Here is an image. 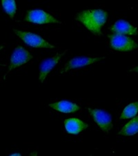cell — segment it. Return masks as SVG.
<instances>
[{
	"mask_svg": "<svg viewBox=\"0 0 138 156\" xmlns=\"http://www.w3.org/2000/svg\"><path fill=\"white\" fill-rule=\"evenodd\" d=\"M4 48V46H0V50H2V49Z\"/></svg>",
	"mask_w": 138,
	"mask_h": 156,
	"instance_id": "obj_17",
	"label": "cell"
},
{
	"mask_svg": "<svg viewBox=\"0 0 138 156\" xmlns=\"http://www.w3.org/2000/svg\"><path fill=\"white\" fill-rule=\"evenodd\" d=\"M138 113V101L135 102H133L127 105L126 107L124 108L123 111L120 115L121 119H130L137 115Z\"/></svg>",
	"mask_w": 138,
	"mask_h": 156,
	"instance_id": "obj_13",
	"label": "cell"
},
{
	"mask_svg": "<svg viewBox=\"0 0 138 156\" xmlns=\"http://www.w3.org/2000/svg\"><path fill=\"white\" fill-rule=\"evenodd\" d=\"M105 57H97V58H88V57H77L71 59V60L66 63L62 71V73H66L69 70L75 69L78 68H82V67L89 66L96 62H98L102 59H105Z\"/></svg>",
	"mask_w": 138,
	"mask_h": 156,
	"instance_id": "obj_7",
	"label": "cell"
},
{
	"mask_svg": "<svg viewBox=\"0 0 138 156\" xmlns=\"http://www.w3.org/2000/svg\"><path fill=\"white\" fill-rule=\"evenodd\" d=\"M48 106L54 110L64 113H72L81 110V108L76 104L66 100H62L50 104Z\"/></svg>",
	"mask_w": 138,
	"mask_h": 156,
	"instance_id": "obj_11",
	"label": "cell"
},
{
	"mask_svg": "<svg viewBox=\"0 0 138 156\" xmlns=\"http://www.w3.org/2000/svg\"><path fill=\"white\" fill-rule=\"evenodd\" d=\"M64 127L67 133L72 135H77L88 126V124L78 118H69L65 119Z\"/></svg>",
	"mask_w": 138,
	"mask_h": 156,
	"instance_id": "obj_10",
	"label": "cell"
},
{
	"mask_svg": "<svg viewBox=\"0 0 138 156\" xmlns=\"http://www.w3.org/2000/svg\"><path fill=\"white\" fill-rule=\"evenodd\" d=\"M10 155H21L20 153H12V154H11Z\"/></svg>",
	"mask_w": 138,
	"mask_h": 156,
	"instance_id": "obj_16",
	"label": "cell"
},
{
	"mask_svg": "<svg viewBox=\"0 0 138 156\" xmlns=\"http://www.w3.org/2000/svg\"><path fill=\"white\" fill-rule=\"evenodd\" d=\"M108 15L107 12L101 9L83 10L77 15L76 19L90 30L93 34L101 35V28L106 24Z\"/></svg>",
	"mask_w": 138,
	"mask_h": 156,
	"instance_id": "obj_1",
	"label": "cell"
},
{
	"mask_svg": "<svg viewBox=\"0 0 138 156\" xmlns=\"http://www.w3.org/2000/svg\"><path fill=\"white\" fill-rule=\"evenodd\" d=\"M110 30L113 34L135 35L138 34L137 28L132 26L125 20H118L110 27Z\"/></svg>",
	"mask_w": 138,
	"mask_h": 156,
	"instance_id": "obj_9",
	"label": "cell"
},
{
	"mask_svg": "<svg viewBox=\"0 0 138 156\" xmlns=\"http://www.w3.org/2000/svg\"><path fill=\"white\" fill-rule=\"evenodd\" d=\"M15 34L18 36L24 42L33 48H54L55 46L52 45L41 36L35 33L13 29Z\"/></svg>",
	"mask_w": 138,
	"mask_h": 156,
	"instance_id": "obj_3",
	"label": "cell"
},
{
	"mask_svg": "<svg viewBox=\"0 0 138 156\" xmlns=\"http://www.w3.org/2000/svg\"><path fill=\"white\" fill-rule=\"evenodd\" d=\"M2 8L9 16L13 19L17 11L15 0H2Z\"/></svg>",
	"mask_w": 138,
	"mask_h": 156,
	"instance_id": "obj_14",
	"label": "cell"
},
{
	"mask_svg": "<svg viewBox=\"0 0 138 156\" xmlns=\"http://www.w3.org/2000/svg\"><path fill=\"white\" fill-rule=\"evenodd\" d=\"M130 71H133V72L138 73V66L137 67H135V68H133V69L130 70Z\"/></svg>",
	"mask_w": 138,
	"mask_h": 156,
	"instance_id": "obj_15",
	"label": "cell"
},
{
	"mask_svg": "<svg viewBox=\"0 0 138 156\" xmlns=\"http://www.w3.org/2000/svg\"><path fill=\"white\" fill-rule=\"evenodd\" d=\"M93 120L102 131L108 133L113 128L112 118L109 113L101 109L88 108Z\"/></svg>",
	"mask_w": 138,
	"mask_h": 156,
	"instance_id": "obj_6",
	"label": "cell"
},
{
	"mask_svg": "<svg viewBox=\"0 0 138 156\" xmlns=\"http://www.w3.org/2000/svg\"><path fill=\"white\" fill-rule=\"evenodd\" d=\"M5 66V64H0V66Z\"/></svg>",
	"mask_w": 138,
	"mask_h": 156,
	"instance_id": "obj_18",
	"label": "cell"
},
{
	"mask_svg": "<svg viewBox=\"0 0 138 156\" xmlns=\"http://www.w3.org/2000/svg\"><path fill=\"white\" fill-rule=\"evenodd\" d=\"M138 133V116L135 117L131 121L128 122L126 125L123 126L120 131L119 132V135L124 136H131Z\"/></svg>",
	"mask_w": 138,
	"mask_h": 156,
	"instance_id": "obj_12",
	"label": "cell"
},
{
	"mask_svg": "<svg viewBox=\"0 0 138 156\" xmlns=\"http://www.w3.org/2000/svg\"><path fill=\"white\" fill-rule=\"evenodd\" d=\"M67 52V50L65 51L64 53H57L53 58L46 59L42 63L40 64V75H39V80L40 81L43 83L44 80L47 77V75L50 73L51 70L53 69L58 62L60 60L61 58Z\"/></svg>",
	"mask_w": 138,
	"mask_h": 156,
	"instance_id": "obj_8",
	"label": "cell"
},
{
	"mask_svg": "<svg viewBox=\"0 0 138 156\" xmlns=\"http://www.w3.org/2000/svg\"><path fill=\"white\" fill-rule=\"evenodd\" d=\"M24 20L27 22L37 24H61V22L55 18L53 15L40 9L28 10Z\"/></svg>",
	"mask_w": 138,
	"mask_h": 156,
	"instance_id": "obj_4",
	"label": "cell"
},
{
	"mask_svg": "<svg viewBox=\"0 0 138 156\" xmlns=\"http://www.w3.org/2000/svg\"><path fill=\"white\" fill-rule=\"evenodd\" d=\"M33 58V56L27 50L21 46L15 48L10 59V64L8 70V73L12 70L15 69L22 65L27 64Z\"/></svg>",
	"mask_w": 138,
	"mask_h": 156,
	"instance_id": "obj_5",
	"label": "cell"
},
{
	"mask_svg": "<svg viewBox=\"0 0 138 156\" xmlns=\"http://www.w3.org/2000/svg\"><path fill=\"white\" fill-rule=\"evenodd\" d=\"M110 46L112 49L117 51H131L138 48L137 42L132 38L124 35L111 34L108 35Z\"/></svg>",
	"mask_w": 138,
	"mask_h": 156,
	"instance_id": "obj_2",
	"label": "cell"
}]
</instances>
